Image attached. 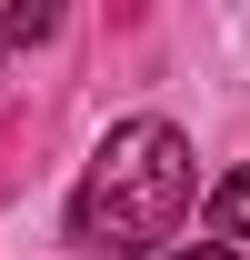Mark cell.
<instances>
[{
	"label": "cell",
	"instance_id": "cell-1",
	"mask_svg": "<svg viewBox=\"0 0 250 260\" xmlns=\"http://www.w3.org/2000/svg\"><path fill=\"white\" fill-rule=\"evenodd\" d=\"M180 210H190V140L170 120H120L100 140L80 200H70V240L110 250V260H140L180 230Z\"/></svg>",
	"mask_w": 250,
	"mask_h": 260
},
{
	"label": "cell",
	"instance_id": "cell-2",
	"mask_svg": "<svg viewBox=\"0 0 250 260\" xmlns=\"http://www.w3.org/2000/svg\"><path fill=\"white\" fill-rule=\"evenodd\" d=\"M210 230L220 240H250V170H230V180L210 190Z\"/></svg>",
	"mask_w": 250,
	"mask_h": 260
},
{
	"label": "cell",
	"instance_id": "cell-3",
	"mask_svg": "<svg viewBox=\"0 0 250 260\" xmlns=\"http://www.w3.org/2000/svg\"><path fill=\"white\" fill-rule=\"evenodd\" d=\"M50 30H60L50 10H0V40H50Z\"/></svg>",
	"mask_w": 250,
	"mask_h": 260
},
{
	"label": "cell",
	"instance_id": "cell-4",
	"mask_svg": "<svg viewBox=\"0 0 250 260\" xmlns=\"http://www.w3.org/2000/svg\"><path fill=\"white\" fill-rule=\"evenodd\" d=\"M180 260H240V250H220V240H200V250H180Z\"/></svg>",
	"mask_w": 250,
	"mask_h": 260
}]
</instances>
